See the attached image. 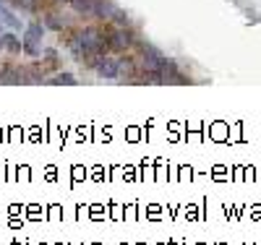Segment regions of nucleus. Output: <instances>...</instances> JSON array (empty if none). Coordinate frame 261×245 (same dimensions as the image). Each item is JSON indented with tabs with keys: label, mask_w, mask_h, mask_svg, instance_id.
I'll return each instance as SVG.
<instances>
[{
	"label": "nucleus",
	"mask_w": 261,
	"mask_h": 245,
	"mask_svg": "<svg viewBox=\"0 0 261 245\" xmlns=\"http://www.w3.org/2000/svg\"><path fill=\"white\" fill-rule=\"evenodd\" d=\"M120 58H115V55H107V52H102L97 60H94V71H97V76H102V78H118L120 76Z\"/></svg>",
	"instance_id": "obj_1"
},
{
	"label": "nucleus",
	"mask_w": 261,
	"mask_h": 245,
	"mask_svg": "<svg viewBox=\"0 0 261 245\" xmlns=\"http://www.w3.org/2000/svg\"><path fill=\"white\" fill-rule=\"evenodd\" d=\"M105 39H107V47H110L113 52H123L130 44V32L128 29H110V34H107Z\"/></svg>",
	"instance_id": "obj_2"
},
{
	"label": "nucleus",
	"mask_w": 261,
	"mask_h": 245,
	"mask_svg": "<svg viewBox=\"0 0 261 245\" xmlns=\"http://www.w3.org/2000/svg\"><path fill=\"white\" fill-rule=\"evenodd\" d=\"M39 42H42V29L34 24V26H29L27 34H24V52L37 55V52H39Z\"/></svg>",
	"instance_id": "obj_3"
},
{
	"label": "nucleus",
	"mask_w": 261,
	"mask_h": 245,
	"mask_svg": "<svg viewBox=\"0 0 261 245\" xmlns=\"http://www.w3.org/2000/svg\"><path fill=\"white\" fill-rule=\"evenodd\" d=\"M94 16L105 18V21H110L118 16V8L110 3V0H97V6H94Z\"/></svg>",
	"instance_id": "obj_4"
},
{
	"label": "nucleus",
	"mask_w": 261,
	"mask_h": 245,
	"mask_svg": "<svg viewBox=\"0 0 261 245\" xmlns=\"http://www.w3.org/2000/svg\"><path fill=\"white\" fill-rule=\"evenodd\" d=\"M68 6L81 13V16H94V6H97V0H68Z\"/></svg>",
	"instance_id": "obj_5"
},
{
	"label": "nucleus",
	"mask_w": 261,
	"mask_h": 245,
	"mask_svg": "<svg viewBox=\"0 0 261 245\" xmlns=\"http://www.w3.org/2000/svg\"><path fill=\"white\" fill-rule=\"evenodd\" d=\"M0 39H3V47H6L8 52H21V50H24V42H18V39L11 37V34H3Z\"/></svg>",
	"instance_id": "obj_6"
},
{
	"label": "nucleus",
	"mask_w": 261,
	"mask_h": 245,
	"mask_svg": "<svg viewBox=\"0 0 261 245\" xmlns=\"http://www.w3.org/2000/svg\"><path fill=\"white\" fill-rule=\"evenodd\" d=\"M0 21H3L8 29H18V18H16L8 8H3V6H0Z\"/></svg>",
	"instance_id": "obj_7"
},
{
	"label": "nucleus",
	"mask_w": 261,
	"mask_h": 245,
	"mask_svg": "<svg viewBox=\"0 0 261 245\" xmlns=\"http://www.w3.org/2000/svg\"><path fill=\"white\" fill-rule=\"evenodd\" d=\"M45 24H47V26H53V29H63L60 18H58V16H53V13H47V16H45Z\"/></svg>",
	"instance_id": "obj_8"
},
{
	"label": "nucleus",
	"mask_w": 261,
	"mask_h": 245,
	"mask_svg": "<svg viewBox=\"0 0 261 245\" xmlns=\"http://www.w3.org/2000/svg\"><path fill=\"white\" fill-rule=\"evenodd\" d=\"M53 81H55V84H73L76 78H73V76H55Z\"/></svg>",
	"instance_id": "obj_9"
},
{
	"label": "nucleus",
	"mask_w": 261,
	"mask_h": 245,
	"mask_svg": "<svg viewBox=\"0 0 261 245\" xmlns=\"http://www.w3.org/2000/svg\"><path fill=\"white\" fill-rule=\"evenodd\" d=\"M0 47H3V39H0Z\"/></svg>",
	"instance_id": "obj_10"
}]
</instances>
